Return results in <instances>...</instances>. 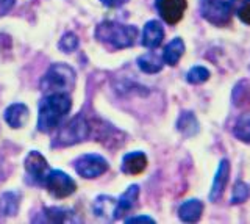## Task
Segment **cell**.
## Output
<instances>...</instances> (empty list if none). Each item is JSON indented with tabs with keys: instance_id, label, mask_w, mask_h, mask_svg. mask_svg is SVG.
I'll return each instance as SVG.
<instances>
[{
	"instance_id": "9a60e30c",
	"label": "cell",
	"mask_w": 250,
	"mask_h": 224,
	"mask_svg": "<svg viewBox=\"0 0 250 224\" xmlns=\"http://www.w3.org/2000/svg\"><path fill=\"white\" fill-rule=\"evenodd\" d=\"M203 213V204L199 199H189L180 205L178 208V216L180 220L185 223H195L200 220Z\"/></svg>"
},
{
	"instance_id": "ffe728a7",
	"label": "cell",
	"mask_w": 250,
	"mask_h": 224,
	"mask_svg": "<svg viewBox=\"0 0 250 224\" xmlns=\"http://www.w3.org/2000/svg\"><path fill=\"white\" fill-rule=\"evenodd\" d=\"M138 66L141 71L147 74H156L163 69V57H156L155 53H146V55L138 58Z\"/></svg>"
},
{
	"instance_id": "603a6c76",
	"label": "cell",
	"mask_w": 250,
	"mask_h": 224,
	"mask_svg": "<svg viewBox=\"0 0 250 224\" xmlns=\"http://www.w3.org/2000/svg\"><path fill=\"white\" fill-rule=\"evenodd\" d=\"M209 79V71L207 67L203 66H194L189 72L186 74V80L192 83V85H197V83H203Z\"/></svg>"
},
{
	"instance_id": "5bb4252c",
	"label": "cell",
	"mask_w": 250,
	"mask_h": 224,
	"mask_svg": "<svg viewBox=\"0 0 250 224\" xmlns=\"http://www.w3.org/2000/svg\"><path fill=\"white\" fill-rule=\"evenodd\" d=\"M5 121L13 129H19L25 126L28 121V108L23 104H13L5 110Z\"/></svg>"
},
{
	"instance_id": "83f0119b",
	"label": "cell",
	"mask_w": 250,
	"mask_h": 224,
	"mask_svg": "<svg viewBox=\"0 0 250 224\" xmlns=\"http://www.w3.org/2000/svg\"><path fill=\"white\" fill-rule=\"evenodd\" d=\"M100 2L105 6H108V8H119V6L127 3L128 0H100Z\"/></svg>"
},
{
	"instance_id": "277c9868",
	"label": "cell",
	"mask_w": 250,
	"mask_h": 224,
	"mask_svg": "<svg viewBox=\"0 0 250 224\" xmlns=\"http://www.w3.org/2000/svg\"><path fill=\"white\" fill-rule=\"evenodd\" d=\"M88 135H89L88 121H86L82 114H78V116L72 118L58 130L57 140H55L53 144L55 146H72L75 143L83 141Z\"/></svg>"
},
{
	"instance_id": "f1b7e54d",
	"label": "cell",
	"mask_w": 250,
	"mask_h": 224,
	"mask_svg": "<svg viewBox=\"0 0 250 224\" xmlns=\"http://www.w3.org/2000/svg\"><path fill=\"white\" fill-rule=\"evenodd\" d=\"M127 223H155L153 218L150 216H135V218H127Z\"/></svg>"
},
{
	"instance_id": "8992f818",
	"label": "cell",
	"mask_w": 250,
	"mask_h": 224,
	"mask_svg": "<svg viewBox=\"0 0 250 224\" xmlns=\"http://www.w3.org/2000/svg\"><path fill=\"white\" fill-rule=\"evenodd\" d=\"M75 171L84 179H96L108 171V161L99 154H86L75 160Z\"/></svg>"
},
{
	"instance_id": "7c38bea8",
	"label": "cell",
	"mask_w": 250,
	"mask_h": 224,
	"mask_svg": "<svg viewBox=\"0 0 250 224\" xmlns=\"http://www.w3.org/2000/svg\"><path fill=\"white\" fill-rule=\"evenodd\" d=\"M164 28L158 21H148L143 30V45L147 49H156L163 43Z\"/></svg>"
},
{
	"instance_id": "e0dca14e",
	"label": "cell",
	"mask_w": 250,
	"mask_h": 224,
	"mask_svg": "<svg viewBox=\"0 0 250 224\" xmlns=\"http://www.w3.org/2000/svg\"><path fill=\"white\" fill-rule=\"evenodd\" d=\"M178 132H182L185 136H194L199 134V121L191 112H183L177 121Z\"/></svg>"
},
{
	"instance_id": "cb8c5ba5",
	"label": "cell",
	"mask_w": 250,
	"mask_h": 224,
	"mask_svg": "<svg viewBox=\"0 0 250 224\" xmlns=\"http://www.w3.org/2000/svg\"><path fill=\"white\" fill-rule=\"evenodd\" d=\"M60 49L62 52H74L77 47H78V38L75 33H66V35H62V38L60 40Z\"/></svg>"
},
{
	"instance_id": "7402d4cb",
	"label": "cell",
	"mask_w": 250,
	"mask_h": 224,
	"mask_svg": "<svg viewBox=\"0 0 250 224\" xmlns=\"http://www.w3.org/2000/svg\"><path fill=\"white\" fill-rule=\"evenodd\" d=\"M250 196V187L246 182H236L234 183V188H233V195H231V204H241L247 201Z\"/></svg>"
},
{
	"instance_id": "9c48e42d",
	"label": "cell",
	"mask_w": 250,
	"mask_h": 224,
	"mask_svg": "<svg viewBox=\"0 0 250 224\" xmlns=\"http://www.w3.org/2000/svg\"><path fill=\"white\" fill-rule=\"evenodd\" d=\"M155 8L166 24L175 25L177 22L182 21L188 8V2L186 0H156Z\"/></svg>"
},
{
	"instance_id": "d6986e66",
	"label": "cell",
	"mask_w": 250,
	"mask_h": 224,
	"mask_svg": "<svg viewBox=\"0 0 250 224\" xmlns=\"http://www.w3.org/2000/svg\"><path fill=\"white\" fill-rule=\"evenodd\" d=\"M114 208H116V199L111 196H99L92 202V210L96 213V216H104V218L111 216L113 218Z\"/></svg>"
},
{
	"instance_id": "3957f363",
	"label": "cell",
	"mask_w": 250,
	"mask_h": 224,
	"mask_svg": "<svg viewBox=\"0 0 250 224\" xmlns=\"http://www.w3.org/2000/svg\"><path fill=\"white\" fill-rule=\"evenodd\" d=\"M75 87V71L67 65L55 63L41 79V90L47 94L53 92H67Z\"/></svg>"
},
{
	"instance_id": "4fadbf2b",
	"label": "cell",
	"mask_w": 250,
	"mask_h": 224,
	"mask_svg": "<svg viewBox=\"0 0 250 224\" xmlns=\"http://www.w3.org/2000/svg\"><path fill=\"white\" fill-rule=\"evenodd\" d=\"M122 171L125 174L136 176L141 174L147 168V157L144 152L136 151V152H128L125 154L122 158Z\"/></svg>"
},
{
	"instance_id": "ba28073f",
	"label": "cell",
	"mask_w": 250,
	"mask_h": 224,
	"mask_svg": "<svg viewBox=\"0 0 250 224\" xmlns=\"http://www.w3.org/2000/svg\"><path fill=\"white\" fill-rule=\"evenodd\" d=\"M25 171L33 183L45 185V180L52 169L49 168V163H47L42 154H39L38 151H31L25 158Z\"/></svg>"
},
{
	"instance_id": "484cf974",
	"label": "cell",
	"mask_w": 250,
	"mask_h": 224,
	"mask_svg": "<svg viewBox=\"0 0 250 224\" xmlns=\"http://www.w3.org/2000/svg\"><path fill=\"white\" fill-rule=\"evenodd\" d=\"M238 18L241 22L250 25V0H242L238 8Z\"/></svg>"
},
{
	"instance_id": "4316f807",
	"label": "cell",
	"mask_w": 250,
	"mask_h": 224,
	"mask_svg": "<svg viewBox=\"0 0 250 224\" xmlns=\"http://www.w3.org/2000/svg\"><path fill=\"white\" fill-rule=\"evenodd\" d=\"M14 2L16 0H0V18L5 16V14L13 8Z\"/></svg>"
},
{
	"instance_id": "6da1fadb",
	"label": "cell",
	"mask_w": 250,
	"mask_h": 224,
	"mask_svg": "<svg viewBox=\"0 0 250 224\" xmlns=\"http://www.w3.org/2000/svg\"><path fill=\"white\" fill-rule=\"evenodd\" d=\"M72 107L70 97L66 92H53L47 94L39 104L38 114V130L39 132H50L61 124V121L67 116Z\"/></svg>"
},
{
	"instance_id": "52a82bcc",
	"label": "cell",
	"mask_w": 250,
	"mask_h": 224,
	"mask_svg": "<svg viewBox=\"0 0 250 224\" xmlns=\"http://www.w3.org/2000/svg\"><path fill=\"white\" fill-rule=\"evenodd\" d=\"M45 187L50 191L52 196L61 199V198H67L72 195L77 188V185L70 176L60 171V169H53V171H50L49 177H47Z\"/></svg>"
},
{
	"instance_id": "5b68a950",
	"label": "cell",
	"mask_w": 250,
	"mask_h": 224,
	"mask_svg": "<svg viewBox=\"0 0 250 224\" xmlns=\"http://www.w3.org/2000/svg\"><path fill=\"white\" fill-rule=\"evenodd\" d=\"M236 0H200V13L214 25H225L230 21Z\"/></svg>"
},
{
	"instance_id": "30bf717a",
	"label": "cell",
	"mask_w": 250,
	"mask_h": 224,
	"mask_svg": "<svg viewBox=\"0 0 250 224\" xmlns=\"http://www.w3.org/2000/svg\"><path fill=\"white\" fill-rule=\"evenodd\" d=\"M138 198H139V187L138 185H131V187L125 190L121 195V198L117 199L113 218L117 220V218H121V216H124L125 213H128L131 208L136 205Z\"/></svg>"
},
{
	"instance_id": "d4e9b609",
	"label": "cell",
	"mask_w": 250,
	"mask_h": 224,
	"mask_svg": "<svg viewBox=\"0 0 250 224\" xmlns=\"http://www.w3.org/2000/svg\"><path fill=\"white\" fill-rule=\"evenodd\" d=\"M45 221H53V223H62L67 218V210L64 208H58V207H52V208H45Z\"/></svg>"
},
{
	"instance_id": "2e32d148",
	"label": "cell",
	"mask_w": 250,
	"mask_h": 224,
	"mask_svg": "<svg viewBox=\"0 0 250 224\" xmlns=\"http://www.w3.org/2000/svg\"><path fill=\"white\" fill-rule=\"evenodd\" d=\"M185 53V43L182 38H174L166 47L163 50V61L167 63L169 66H175L178 63V60L182 58Z\"/></svg>"
},
{
	"instance_id": "44dd1931",
	"label": "cell",
	"mask_w": 250,
	"mask_h": 224,
	"mask_svg": "<svg viewBox=\"0 0 250 224\" xmlns=\"http://www.w3.org/2000/svg\"><path fill=\"white\" fill-rule=\"evenodd\" d=\"M233 134L238 140L244 141V143H250V118H241L236 126L233 129Z\"/></svg>"
},
{
	"instance_id": "8fae6325",
	"label": "cell",
	"mask_w": 250,
	"mask_h": 224,
	"mask_svg": "<svg viewBox=\"0 0 250 224\" xmlns=\"http://www.w3.org/2000/svg\"><path fill=\"white\" fill-rule=\"evenodd\" d=\"M229 176H230V161L224 158L219 163V168L216 171L214 180H213V187L209 191V201H217L222 196V193L227 187V182H229Z\"/></svg>"
},
{
	"instance_id": "7a4b0ae2",
	"label": "cell",
	"mask_w": 250,
	"mask_h": 224,
	"mask_svg": "<svg viewBox=\"0 0 250 224\" xmlns=\"http://www.w3.org/2000/svg\"><path fill=\"white\" fill-rule=\"evenodd\" d=\"M139 30L135 25H124L117 22L105 21L96 28V38L100 43L109 44L114 49H125L135 44Z\"/></svg>"
},
{
	"instance_id": "ac0fdd59",
	"label": "cell",
	"mask_w": 250,
	"mask_h": 224,
	"mask_svg": "<svg viewBox=\"0 0 250 224\" xmlns=\"http://www.w3.org/2000/svg\"><path fill=\"white\" fill-rule=\"evenodd\" d=\"M19 193L6 191L0 196V216H13L18 213L21 204Z\"/></svg>"
}]
</instances>
